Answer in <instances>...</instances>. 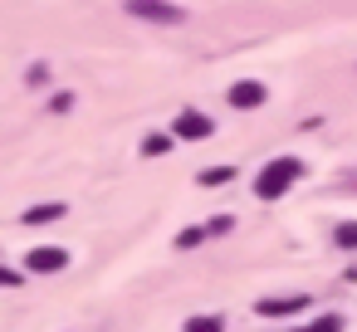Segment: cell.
Returning a JSON list of instances; mask_svg holds the SVG:
<instances>
[{
    "label": "cell",
    "instance_id": "8fae6325",
    "mask_svg": "<svg viewBox=\"0 0 357 332\" xmlns=\"http://www.w3.org/2000/svg\"><path fill=\"white\" fill-rule=\"evenodd\" d=\"M337 244H342V249H357V225H352V220L337 225Z\"/></svg>",
    "mask_w": 357,
    "mask_h": 332
},
{
    "label": "cell",
    "instance_id": "9a60e30c",
    "mask_svg": "<svg viewBox=\"0 0 357 332\" xmlns=\"http://www.w3.org/2000/svg\"><path fill=\"white\" fill-rule=\"evenodd\" d=\"M20 283V274H10V269H0V288H15Z\"/></svg>",
    "mask_w": 357,
    "mask_h": 332
},
{
    "label": "cell",
    "instance_id": "5b68a950",
    "mask_svg": "<svg viewBox=\"0 0 357 332\" xmlns=\"http://www.w3.org/2000/svg\"><path fill=\"white\" fill-rule=\"evenodd\" d=\"M298 308H308L303 293H294V298H259V313L264 317H284V313H298Z\"/></svg>",
    "mask_w": 357,
    "mask_h": 332
},
{
    "label": "cell",
    "instance_id": "6da1fadb",
    "mask_svg": "<svg viewBox=\"0 0 357 332\" xmlns=\"http://www.w3.org/2000/svg\"><path fill=\"white\" fill-rule=\"evenodd\" d=\"M298 171H303L298 157H274V161L255 176V196H259V200H279V196L298 181Z\"/></svg>",
    "mask_w": 357,
    "mask_h": 332
},
{
    "label": "cell",
    "instance_id": "277c9868",
    "mask_svg": "<svg viewBox=\"0 0 357 332\" xmlns=\"http://www.w3.org/2000/svg\"><path fill=\"white\" fill-rule=\"evenodd\" d=\"M176 137H186V142L211 137V118H201V113H181V118H176Z\"/></svg>",
    "mask_w": 357,
    "mask_h": 332
},
{
    "label": "cell",
    "instance_id": "8992f818",
    "mask_svg": "<svg viewBox=\"0 0 357 332\" xmlns=\"http://www.w3.org/2000/svg\"><path fill=\"white\" fill-rule=\"evenodd\" d=\"M230 103L235 108H259L264 103V84H235L230 88Z\"/></svg>",
    "mask_w": 357,
    "mask_h": 332
},
{
    "label": "cell",
    "instance_id": "9c48e42d",
    "mask_svg": "<svg viewBox=\"0 0 357 332\" xmlns=\"http://www.w3.org/2000/svg\"><path fill=\"white\" fill-rule=\"evenodd\" d=\"M54 215H64V205H35L25 220H30V225H45V220H54Z\"/></svg>",
    "mask_w": 357,
    "mask_h": 332
},
{
    "label": "cell",
    "instance_id": "3957f363",
    "mask_svg": "<svg viewBox=\"0 0 357 332\" xmlns=\"http://www.w3.org/2000/svg\"><path fill=\"white\" fill-rule=\"evenodd\" d=\"M137 20H162V25H176L181 20V10L176 6H152V0H132V6H128Z\"/></svg>",
    "mask_w": 357,
    "mask_h": 332
},
{
    "label": "cell",
    "instance_id": "7c38bea8",
    "mask_svg": "<svg viewBox=\"0 0 357 332\" xmlns=\"http://www.w3.org/2000/svg\"><path fill=\"white\" fill-rule=\"evenodd\" d=\"M167 147H172V142H167V137H147V142H142V157H162V152H167Z\"/></svg>",
    "mask_w": 357,
    "mask_h": 332
},
{
    "label": "cell",
    "instance_id": "4fadbf2b",
    "mask_svg": "<svg viewBox=\"0 0 357 332\" xmlns=\"http://www.w3.org/2000/svg\"><path fill=\"white\" fill-rule=\"evenodd\" d=\"M201 239H206V230H181V235H176L181 249H191V244H201Z\"/></svg>",
    "mask_w": 357,
    "mask_h": 332
},
{
    "label": "cell",
    "instance_id": "ba28073f",
    "mask_svg": "<svg viewBox=\"0 0 357 332\" xmlns=\"http://www.w3.org/2000/svg\"><path fill=\"white\" fill-rule=\"evenodd\" d=\"M298 332H342V317L328 313V317H318V322H308V327H298Z\"/></svg>",
    "mask_w": 357,
    "mask_h": 332
},
{
    "label": "cell",
    "instance_id": "5bb4252c",
    "mask_svg": "<svg viewBox=\"0 0 357 332\" xmlns=\"http://www.w3.org/2000/svg\"><path fill=\"white\" fill-rule=\"evenodd\" d=\"M230 225H235V220H230V215H220V220H211V225H206V235H225Z\"/></svg>",
    "mask_w": 357,
    "mask_h": 332
},
{
    "label": "cell",
    "instance_id": "7a4b0ae2",
    "mask_svg": "<svg viewBox=\"0 0 357 332\" xmlns=\"http://www.w3.org/2000/svg\"><path fill=\"white\" fill-rule=\"evenodd\" d=\"M64 264H69V249H54V244L30 249V259H25V269H30V274H54V269H64Z\"/></svg>",
    "mask_w": 357,
    "mask_h": 332
},
{
    "label": "cell",
    "instance_id": "30bf717a",
    "mask_svg": "<svg viewBox=\"0 0 357 332\" xmlns=\"http://www.w3.org/2000/svg\"><path fill=\"white\" fill-rule=\"evenodd\" d=\"M220 327H225L220 317H191L186 322V332H220Z\"/></svg>",
    "mask_w": 357,
    "mask_h": 332
},
{
    "label": "cell",
    "instance_id": "52a82bcc",
    "mask_svg": "<svg viewBox=\"0 0 357 332\" xmlns=\"http://www.w3.org/2000/svg\"><path fill=\"white\" fill-rule=\"evenodd\" d=\"M230 176H235L230 166H206V171H201V186H225Z\"/></svg>",
    "mask_w": 357,
    "mask_h": 332
}]
</instances>
